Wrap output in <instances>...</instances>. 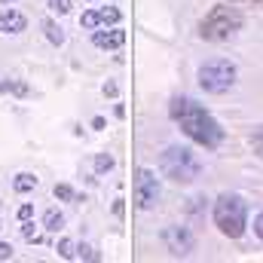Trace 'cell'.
<instances>
[{
    "mask_svg": "<svg viewBox=\"0 0 263 263\" xmlns=\"http://www.w3.org/2000/svg\"><path fill=\"white\" fill-rule=\"evenodd\" d=\"M22 236H25L28 242H37V233H34V223H31V220H25V227H22Z\"/></svg>",
    "mask_w": 263,
    "mask_h": 263,
    "instance_id": "22",
    "label": "cell"
},
{
    "mask_svg": "<svg viewBox=\"0 0 263 263\" xmlns=\"http://www.w3.org/2000/svg\"><path fill=\"white\" fill-rule=\"evenodd\" d=\"M92 129H104V117H95L92 120Z\"/></svg>",
    "mask_w": 263,
    "mask_h": 263,
    "instance_id": "27",
    "label": "cell"
},
{
    "mask_svg": "<svg viewBox=\"0 0 263 263\" xmlns=\"http://www.w3.org/2000/svg\"><path fill=\"white\" fill-rule=\"evenodd\" d=\"M28 28V18L18 9H0V31L3 34H22Z\"/></svg>",
    "mask_w": 263,
    "mask_h": 263,
    "instance_id": "9",
    "label": "cell"
},
{
    "mask_svg": "<svg viewBox=\"0 0 263 263\" xmlns=\"http://www.w3.org/2000/svg\"><path fill=\"white\" fill-rule=\"evenodd\" d=\"M59 254L67 257V260L73 257V242H70V239H62V242H59Z\"/></svg>",
    "mask_w": 263,
    "mask_h": 263,
    "instance_id": "20",
    "label": "cell"
},
{
    "mask_svg": "<svg viewBox=\"0 0 263 263\" xmlns=\"http://www.w3.org/2000/svg\"><path fill=\"white\" fill-rule=\"evenodd\" d=\"M55 199H62V202H70V199H77V193H73V187L70 184H55Z\"/></svg>",
    "mask_w": 263,
    "mask_h": 263,
    "instance_id": "17",
    "label": "cell"
},
{
    "mask_svg": "<svg viewBox=\"0 0 263 263\" xmlns=\"http://www.w3.org/2000/svg\"><path fill=\"white\" fill-rule=\"evenodd\" d=\"M43 31H46V40H49L52 46H62V43H65V31H62V25H55L52 18L43 22Z\"/></svg>",
    "mask_w": 263,
    "mask_h": 263,
    "instance_id": "10",
    "label": "cell"
},
{
    "mask_svg": "<svg viewBox=\"0 0 263 263\" xmlns=\"http://www.w3.org/2000/svg\"><path fill=\"white\" fill-rule=\"evenodd\" d=\"M251 147H254V153H257V156H263V129L254 132V138H251Z\"/></svg>",
    "mask_w": 263,
    "mask_h": 263,
    "instance_id": "21",
    "label": "cell"
},
{
    "mask_svg": "<svg viewBox=\"0 0 263 263\" xmlns=\"http://www.w3.org/2000/svg\"><path fill=\"white\" fill-rule=\"evenodd\" d=\"M73 257H77V260H95V251H92L89 245H77V248H73Z\"/></svg>",
    "mask_w": 263,
    "mask_h": 263,
    "instance_id": "18",
    "label": "cell"
},
{
    "mask_svg": "<svg viewBox=\"0 0 263 263\" xmlns=\"http://www.w3.org/2000/svg\"><path fill=\"white\" fill-rule=\"evenodd\" d=\"M239 28H242V12L239 9H233V6H214L202 18V25H199V37L208 40V43H223Z\"/></svg>",
    "mask_w": 263,
    "mask_h": 263,
    "instance_id": "3",
    "label": "cell"
},
{
    "mask_svg": "<svg viewBox=\"0 0 263 263\" xmlns=\"http://www.w3.org/2000/svg\"><path fill=\"white\" fill-rule=\"evenodd\" d=\"M0 260H12V248L6 242H0Z\"/></svg>",
    "mask_w": 263,
    "mask_h": 263,
    "instance_id": "25",
    "label": "cell"
},
{
    "mask_svg": "<svg viewBox=\"0 0 263 263\" xmlns=\"http://www.w3.org/2000/svg\"><path fill=\"white\" fill-rule=\"evenodd\" d=\"M254 233H257V236L263 239V211L257 214V220H254Z\"/></svg>",
    "mask_w": 263,
    "mask_h": 263,
    "instance_id": "26",
    "label": "cell"
},
{
    "mask_svg": "<svg viewBox=\"0 0 263 263\" xmlns=\"http://www.w3.org/2000/svg\"><path fill=\"white\" fill-rule=\"evenodd\" d=\"M236 77H239V70L227 59H211V62H205L199 67V86L211 95H223L227 89H233Z\"/></svg>",
    "mask_w": 263,
    "mask_h": 263,
    "instance_id": "5",
    "label": "cell"
},
{
    "mask_svg": "<svg viewBox=\"0 0 263 263\" xmlns=\"http://www.w3.org/2000/svg\"><path fill=\"white\" fill-rule=\"evenodd\" d=\"M233 3H242V0H233ZM248 3H263V0H248Z\"/></svg>",
    "mask_w": 263,
    "mask_h": 263,
    "instance_id": "28",
    "label": "cell"
},
{
    "mask_svg": "<svg viewBox=\"0 0 263 263\" xmlns=\"http://www.w3.org/2000/svg\"><path fill=\"white\" fill-rule=\"evenodd\" d=\"M34 187H37V178H34V175H28V172L15 175V181H12V190H15V193H31Z\"/></svg>",
    "mask_w": 263,
    "mask_h": 263,
    "instance_id": "11",
    "label": "cell"
},
{
    "mask_svg": "<svg viewBox=\"0 0 263 263\" xmlns=\"http://www.w3.org/2000/svg\"><path fill=\"white\" fill-rule=\"evenodd\" d=\"M43 227H46L49 233H59V230L65 227V214H62V211H55V208H49V211H46V217H43Z\"/></svg>",
    "mask_w": 263,
    "mask_h": 263,
    "instance_id": "12",
    "label": "cell"
},
{
    "mask_svg": "<svg viewBox=\"0 0 263 263\" xmlns=\"http://www.w3.org/2000/svg\"><path fill=\"white\" fill-rule=\"evenodd\" d=\"M9 92L28 95V86H25V83H15V80H3V83H0V95H9Z\"/></svg>",
    "mask_w": 263,
    "mask_h": 263,
    "instance_id": "14",
    "label": "cell"
},
{
    "mask_svg": "<svg viewBox=\"0 0 263 263\" xmlns=\"http://www.w3.org/2000/svg\"><path fill=\"white\" fill-rule=\"evenodd\" d=\"M110 168H114V156H110V153H98V156H95V172L104 175V172H110Z\"/></svg>",
    "mask_w": 263,
    "mask_h": 263,
    "instance_id": "16",
    "label": "cell"
},
{
    "mask_svg": "<svg viewBox=\"0 0 263 263\" xmlns=\"http://www.w3.org/2000/svg\"><path fill=\"white\" fill-rule=\"evenodd\" d=\"M159 168H162V175L172 178L175 184H190V181H196L199 172H202L199 159L187 150V147H168V150L162 153V159H159Z\"/></svg>",
    "mask_w": 263,
    "mask_h": 263,
    "instance_id": "4",
    "label": "cell"
},
{
    "mask_svg": "<svg viewBox=\"0 0 263 263\" xmlns=\"http://www.w3.org/2000/svg\"><path fill=\"white\" fill-rule=\"evenodd\" d=\"M156 199H159V181H156V175L150 168H138L135 172V202H138V208L150 211L156 205Z\"/></svg>",
    "mask_w": 263,
    "mask_h": 263,
    "instance_id": "6",
    "label": "cell"
},
{
    "mask_svg": "<svg viewBox=\"0 0 263 263\" xmlns=\"http://www.w3.org/2000/svg\"><path fill=\"white\" fill-rule=\"evenodd\" d=\"M162 239H165V248H168L175 257H187V254L196 248L193 233H190L187 227H168V230L162 233Z\"/></svg>",
    "mask_w": 263,
    "mask_h": 263,
    "instance_id": "7",
    "label": "cell"
},
{
    "mask_svg": "<svg viewBox=\"0 0 263 263\" xmlns=\"http://www.w3.org/2000/svg\"><path fill=\"white\" fill-rule=\"evenodd\" d=\"M168 114H172V120L178 123V129L184 132L193 144L205 147V150H217V147L223 144V138H227V132L220 129V123H217L202 104H196V101L187 98V95L172 98Z\"/></svg>",
    "mask_w": 263,
    "mask_h": 263,
    "instance_id": "1",
    "label": "cell"
},
{
    "mask_svg": "<svg viewBox=\"0 0 263 263\" xmlns=\"http://www.w3.org/2000/svg\"><path fill=\"white\" fill-rule=\"evenodd\" d=\"M80 25H83L86 31H95V28H101V22H98V9H89V12H83Z\"/></svg>",
    "mask_w": 263,
    "mask_h": 263,
    "instance_id": "15",
    "label": "cell"
},
{
    "mask_svg": "<svg viewBox=\"0 0 263 263\" xmlns=\"http://www.w3.org/2000/svg\"><path fill=\"white\" fill-rule=\"evenodd\" d=\"M214 223H217V230L223 236L239 239L245 233V223H248V205H245V199L236 196V193H223L214 202Z\"/></svg>",
    "mask_w": 263,
    "mask_h": 263,
    "instance_id": "2",
    "label": "cell"
},
{
    "mask_svg": "<svg viewBox=\"0 0 263 263\" xmlns=\"http://www.w3.org/2000/svg\"><path fill=\"white\" fill-rule=\"evenodd\" d=\"M0 3H12V0H0Z\"/></svg>",
    "mask_w": 263,
    "mask_h": 263,
    "instance_id": "29",
    "label": "cell"
},
{
    "mask_svg": "<svg viewBox=\"0 0 263 263\" xmlns=\"http://www.w3.org/2000/svg\"><path fill=\"white\" fill-rule=\"evenodd\" d=\"M92 43L98 49H120L126 43V31L123 28H110V31H95L92 34Z\"/></svg>",
    "mask_w": 263,
    "mask_h": 263,
    "instance_id": "8",
    "label": "cell"
},
{
    "mask_svg": "<svg viewBox=\"0 0 263 263\" xmlns=\"http://www.w3.org/2000/svg\"><path fill=\"white\" fill-rule=\"evenodd\" d=\"M101 92H104L107 98H117V95H120V86H117V83H104V86H101Z\"/></svg>",
    "mask_w": 263,
    "mask_h": 263,
    "instance_id": "23",
    "label": "cell"
},
{
    "mask_svg": "<svg viewBox=\"0 0 263 263\" xmlns=\"http://www.w3.org/2000/svg\"><path fill=\"white\" fill-rule=\"evenodd\" d=\"M120 18H123V15H120L117 6H101V9H98V22H101V25H117Z\"/></svg>",
    "mask_w": 263,
    "mask_h": 263,
    "instance_id": "13",
    "label": "cell"
},
{
    "mask_svg": "<svg viewBox=\"0 0 263 263\" xmlns=\"http://www.w3.org/2000/svg\"><path fill=\"white\" fill-rule=\"evenodd\" d=\"M49 9L59 12V15H65V12H70V0H49Z\"/></svg>",
    "mask_w": 263,
    "mask_h": 263,
    "instance_id": "19",
    "label": "cell"
},
{
    "mask_svg": "<svg viewBox=\"0 0 263 263\" xmlns=\"http://www.w3.org/2000/svg\"><path fill=\"white\" fill-rule=\"evenodd\" d=\"M31 214H34V205H31V202H25V205L18 208V220H31Z\"/></svg>",
    "mask_w": 263,
    "mask_h": 263,
    "instance_id": "24",
    "label": "cell"
}]
</instances>
